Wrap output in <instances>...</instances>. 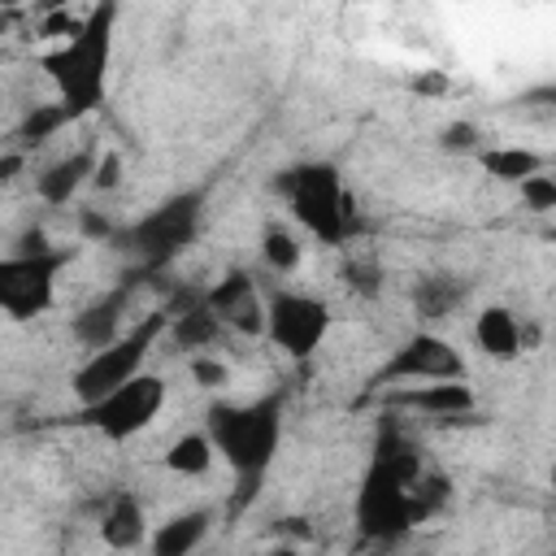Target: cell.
<instances>
[{
    "mask_svg": "<svg viewBox=\"0 0 556 556\" xmlns=\"http://www.w3.org/2000/svg\"><path fill=\"white\" fill-rule=\"evenodd\" d=\"M426 473V456L417 447V439L395 421H378V434H374V447H369V465L361 473V486H356V504H352V521H356V534L374 547H391L400 543L404 534H413V504H408V491L413 482Z\"/></svg>",
    "mask_w": 556,
    "mask_h": 556,
    "instance_id": "6da1fadb",
    "label": "cell"
},
{
    "mask_svg": "<svg viewBox=\"0 0 556 556\" xmlns=\"http://www.w3.org/2000/svg\"><path fill=\"white\" fill-rule=\"evenodd\" d=\"M330 326H334V313L321 295H308V291L265 295V339L295 365L313 361V352L326 343Z\"/></svg>",
    "mask_w": 556,
    "mask_h": 556,
    "instance_id": "30bf717a",
    "label": "cell"
},
{
    "mask_svg": "<svg viewBox=\"0 0 556 556\" xmlns=\"http://www.w3.org/2000/svg\"><path fill=\"white\" fill-rule=\"evenodd\" d=\"M122 182V152H113V148H104L100 152V161H96V174H91V187L96 191H113Z\"/></svg>",
    "mask_w": 556,
    "mask_h": 556,
    "instance_id": "f1b7e54d",
    "label": "cell"
},
{
    "mask_svg": "<svg viewBox=\"0 0 556 556\" xmlns=\"http://www.w3.org/2000/svg\"><path fill=\"white\" fill-rule=\"evenodd\" d=\"M161 334H165V313L152 308V313L139 317L130 330H122L109 348L91 352V356L74 369V378H70V391H74L78 408H83V404H96V400H104L109 391H117L122 382L139 378V374H143V361L152 356V348H156Z\"/></svg>",
    "mask_w": 556,
    "mask_h": 556,
    "instance_id": "8992f818",
    "label": "cell"
},
{
    "mask_svg": "<svg viewBox=\"0 0 556 556\" xmlns=\"http://www.w3.org/2000/svg\"><path fill=\"white\" fill-rule=\"evenodd\" d=\"M213 530V513L208 508H187V513H174L165 517L152 534H148V552L152 556H191Z\"/></svg>",
    "mask_w": 556,
    "mask_h": 556,
    "instance_id": "d6986e66",
    "label": "cell"
},
{
    "mask_svg": "<svg viewBox=\"0 0 556 556\" xmlns=\"http://www.w3.org/2000/svg\"><path fill=\"white\" fill-rule=\"evenodd\" d=\"M478 161L491 178L500 182H521L530 174H543L547 169V156L534 152V148H521V143H500V148H478Z\"/></svg>",
    "mask_w": 556,
    "mask_h": 556,
    "instance_id": "ffe728a7",
    "label": "cell"
},
{
    "mask_svg": "<svg viewBox=\"0 0 556 556\" xmlns=\"http://www.w3.org/2000/svg\"><path fill=\"white\" fill-rule=\"evenodd\" d=\"M261 256H265V265H269L274 274H291V269L300 265L304 248H300V239H295L282 222H269V226L261 230Z\"/></svg>",
    "mask_w": 556,
    "mask_h": 556,
    "instance_id": "cb8c5ba5",
    "label": "cell"
},
{
    "mask_svg": "<svg viewBox=\"0 0 556 556\" xmlns=\"http://www.w3.org/2000/svg\"><path fill=\"white\" fill-rule=\"evenodd\" d=\"M161 313H165V334L174 339V348L178 352H187V356H204V352H213L217 343H222V326H217V317L204 308V287H178L165 304H161Z\"/></svg>",
    "mask_w": 556,
    "mask_h": 556,
    "instance_id": "7c38bea8",
    "label": "cell"
},
{
    "mask_svg": "<svg viewBox=\"0 0 556 556\" xmlns=\"http://www.w3.org/2000/svg\"><path fill=\"white\" fill-rule=\"evenodd\" d=\"M65 126H70V117H65V109H61L56 100H52V104H30L26 117L17 122V152H26V148H43V143L56 139Z\"/></svg>",
    "mask_w": 556,
    "mask_h": 556,
    "instance_id": "603a6c76",
    "label": "cell"
},
{
    "mask_svg": "<svg viewBox=\"0 0 556 556\" xmlns=\"http://www.w3.org/2000/svg\"><path fill=\"white\" fill-rule=\"evenodd\" d=\"M191 378H195L200 387L217 391V387H226V382H230V369H226L213 352H204V356H191Z\"/></svg>",
    "mask_w": 556,
    "mask_h": 556,
    "instance_id": "83f0119b",
    "label": "cell"
},
{
    "mask_svg": "<svg viewBox=\"0 0 556 556\" xmlns=\"http://www.w3.org/2000/svg\"><path fill=\"white\" fill-rule=\"evenodd\" d=\"M165 400H169L165 378L143 369L139 378L122 382V387H117V391H109L104 400L83 404L70 421H74V426H83V430H96V434H100V439H109V443H130L135 434H143V430L161 417Z\"/></svg>",
    "mask_w": 556,
    "mask_h": 556,
    "instance_id": "52a82bcc",
    "label": "cell"
},
{
    "mask_svg": "<svg viewBox=\"0 0 556 556\" xmlns=\"http://www.w3.org/2000/svg\"><path fill=\"white\" fill-rule=\"evenodd\" d=\"M278 195L291 217L326 248H343L356 235V200L334 161H300L278 174Z\"/></svg>",
    "mask_w": 556,
    "mask_h": 556,
    "instance_id": "5b68a950",
    "label": "cell"
},
{
    "mask_svg": "<svg viewBox=\"0 0 556 556\" xmlns=\"http://www.w3.org/2000/svg\"><path fill=\"white\" fill-rule=\"evenodd\" d=\"M130 291H135V278H126L122 287L96 295L91 304H83V308L74 313L70 334L87 348V356L100 352V348H109V343L122 334V321H126V308H130Z\"/></svg>",
    "mask_w": 556,
    "mask_h": 556,
    "instance_id": "4fadbf2b",
    "label": "cell"
},
{
    "mask_svg": "<svg viewBox=\"0 0 556 556\" xmlns=\"http://www.w3.org/2000/svg\"><path fill=\"white\" fill-rule=\"evenodd\" d=\"M343 282H348L356 295L374 300V295L382 291V269H378L374 261H365V256H348V265H343Z\"/></svg>",
    "mask_w": 556,
    "mask_h": 556,
    "instance_id": "d4e9b609",
    "label": "cell"
},
{
    "mask_svg": "<svg viewBox=\"0 0 556 556\" xmlns=\"http://www.w3.org/2000/svg\"><path fill=\"white\" fill-rule=\"evenodd\" d=\"M204 187H191V191H174L165 195L156 208H148L143 217H135L130 226H122L113 235V243L130 256L135 274L130 278H152L161 269H169L195 239H200V226H204Z\"/></svg>",
    "mask_w": 556,
    "mask_h": 556,
    "instance_id": "277c9868",
    "label": "cell"
},
{
    "mask_svg": "<svg viewBox=\"0 0 556 556\" xmlns=\"http://www.w3.org/2000/svg\"><path fill=\"white\" fill-rule=\"evenodd\" d=\"M100 543L109 552H139L148 547V513H143V500L135 491H113V500L104 504L100 513Z\"/></svg>",
    "mask_w": 556,
    "mask_h": 556,
    "instance_id": "2e32d148",
    "label": "cell"
},
{
    "mask_svg": "<svg viewBox=\"0 0 556 556\" xmlns=\"http://www.w3.org/2000/svg\"><path fill=\"white\" fill-rule=\"evenodd\" d=\"M208 443L235 473L230 513L248 508L261 495V482L282 443V395H256L248 404H208Z\"/></svg>",
    "mask_w": 556,
    "mask_h": 556,
    "instance_id": "7a4b0ae2",
    "label": "cell"
},
{
    "mask_svg": "<svg viewBox=\"0 0 556 556\" xmlns=\"http://www.w3.org/2000/svg\"><path fill=\"white\" fill-rule=\"evenodd\" d=\"M74 248L48 252H9L0 256V313L13 321H35L56 304V278L70 265Z\"/></svg>",
    "mask_w": 556,
    "mask_h": 556,
    "instance_id": "ba28073f",
    "label": "cell"
},
{
    "mask_svg": "<svg viewBox=\"0 0 556 556\" xmlns=\"http://www.w3.org/2000/svg\"><path fill=\"white\" fill-rule=\"evenodd\" d=\"M517 187H521V200H526V208H530V213H552V208H556V178H552L547 169H543V174L521 178Z\"/></svg>",
    "mask_w": 556,
    "mask_h": 556,
    "instance_id": "484cf974",
    "label": "cell"
},
{
    "mask_svg": "<svg viewBox=\"0 0 556 556\" xmlns=\"http://www.w3.org/2000/svg\"><path fill=\"white\" fill-rule=\"evenodd\" d=\"M391 404H400L408 413H426L434 421H456L478 408V395L469 382H417V387H400L391 395Z\"/></svg>",
    "mask_w": 556,
    "mask_h": 556,
    "instance_id": "5bb4252c",
    "label": "cell"
},
{
    "mask_svg": "<svg viewBox=\"0 0 556 556\" xmlns=\"http://www.w3.org/2000/svg\"><path fill=\"white\" fill-rule=\"evenodd\" d=\"M22 161H26V152H4V156H0V182H9V178L22 169Z\"/></svg>",
    "mask_w": 556,
    "mask_h": 556,
    "instance_id": "f546056e",
    "label": "cell"
},
{
    "mask_svg": "<svg viewBox=\"0 0 556 556\" xmlns=\"http://www.w3.org/2000/svg\"><path fill=\"white\" fill-rule=\"evenodd\" d=\"M113 35H117V4L104 0L87 9L52 52L39 56V70L48 74L56 104L65 109L70 122L96 113L109 96V70H113Z\"/></svg>",
    "mask_w": 556,
    "mask_h": 556,
    "instance_id": "3957f363",
    "label": "cell"
},
{
    "mask_svg": "<svg viewBox=\"0 0 556 556\" xmlns=\"http://www.w3.org/2000/svg\"><path fill=\"white\" fill-rule=\"evenodd\" d=\"M469 291H473V287H469V278H460V274H447V269L421 274V278L413 282V317L426 321V326L452 321V317L465 308Z\"/></svg>",
    "mask_w": 556,
    "mask_h": 556,
    "instance_id": "e0dca14e",
    "label": "cell"
},
{
    "mask_svg": "<svg viewBox=\"0 0 556 556\" xmlns=\"http://www.w3.org/2000/svg\"><path fill=\"white\" fill-rule=\"evenodd\" d=\"M439 148L443 152H478L482 148V135H478L473 122H452V126L439 130Z\"/></svg>",
    "mask_w": 556,
    "mask_h": 556,
    "instance_id": "4316f807",
    "label": "cell"
},
{
    "mask_svg": "<svg viewBox=\"0 0 556 556\" xmlns=\"http://www.w3.org/2000/svg\"><path fill=\"white\" fill-rule=\"evenodd\" d=\"M96 161H100L96 148H74V152H65V156H56L52 165H43V169L35 174V195H39L43 204H52V208H65V204L91 182Z\"/></svg>",
    "mask_w": 556,
    "mask_h": 556,
    "instance_id": "9a60e30c",
    "label": "cell"
},
{
    "mask_svg": "<svg viewBox=\"0 0 556 556\" xmlns=\"http://www.w3.org/2000/svg\"><path fill=\"white\" fill-rule=\"evenodd\" d=\"M452 500H456L452 478H447V473H439V469H426V473L413 482V491H408V504H413V526H421V521H430V517L447 513V508H452Z\"/></svg>",
    "mask_w": 556,
    "mask_h": 556,
    "instance_id": "7402d4cb",
    "label": "cell"
},
{
    "mask_svg": "<svg viewBox=\"0 0 556 556\" xmlns=\"http://www.w3.org/2000/svg\"><path fill=\"white\" fill-rule=\"evenodd\" d=\"M213 460H217V452H213V443H208L204 430H191V434L174 439V443L165 447V456H161V465H165L169 473H178V478H200V473L213 469Z\"/></svg>",
    "mask_w": 556,
    "mask_h": 556,
    "instance_id": "44dd1931",
    "label": "cell"
},
{
    "mask_svg": "<svg viewBox=\"0 0 556 556\" xmlns=\"http://www.w3.org/2000/svg\"><path fill=\"white\" fill-rule=\"evenodd\" d=\"M204 308L230 334H243V339L265 334V295L248 269H226L213 287H204Z\"/></svg>",
    "mask_w": 556,
    "mask_h": 556,
    "instance_id": "8fae6325",
    "label": "cell"
},
{
    "mask_svg": "<svg viewBox=\"0 0 556 556\" xmlns=\"http://www.w3.org/2000/svg\"><path fill=\"white\" fill-rule=\"evenodd\" d=\"M473 343L491 361H517L526 352V326L508 304H486L473 317Z\"/></svg>",
    "mask_w": 556,
    "mask_h": 556,
    "instance_id": "ac0fdd59",
    "label": "cell"
},
{
    "mask_svg": "<svg viewBox=\"0 0 556 556\" xmlns=\"http://www.w3.org/2000/svg\"><path fill=\"white\" fill-rule=\"evenodd\" d=\"M265 556H304V552H300L295 543H278V547H269Z\"/></svg>",
    "mask_w": 556,
    "mask_h": 556,
    "instance_id": "4dcf8cb0",
    "label": "cell"
},
{
    "mask_svg": "<svg viewBox=\"0 0 556 556\" xmlns=\"http://www.w3.org/2000/svg\"><path fill=\"white\" fill-rule=\"evenodd\" d=\"M417 382H469V365L460 348L439 330H417L391 348V356L374 369L369 387H417Z\"/></svg>",
    "mask_w": 556,
    "mask_h": 556,
    "instance_id": "9c48e42d",
    "label": "cell"
}]
</instances>
